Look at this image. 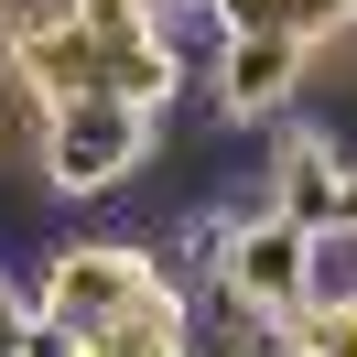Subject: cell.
I'll list each match as a JSON object with an SVG mask.
<instances>
[{"mask_svg": "<svg viewBox=\"0 0 357 357\" xmlns=\"http://www.w3.org/2000/svg\"><path fill=\"white\" fill-rule=\"evenodd\" d=\"M152 152H162L152 109H130V98H54L44 141H33V174H44V195H66V206H109Z\"/></svg>", "mask_w": 357, "mask_h": 357, "instance_id": "cell-1", "label": "cell"}, {"mask_svg": "<svg viewBox=\"0 0 357 357\" xmlns=\"http://www.w3.org/2000/svg\"><path fill=\"white\" fill-rule=\"evenodd\" d=\"M141 292H152V249H141V238H109V227L54 238V249H44V271H33V314H44V325H66V335L119 325Z\"/></svg>", "mask_w": 357, "mask_h": 357, "instance_id": "cell-2", "label": "cell"}, {"mask_svg": "<svg viewBox=\"0 0 357 357\" xmlns=\"http://www.w3.org/2000/svg\"><path fill=\"white\" fill-rule=\"evenodd\" d=\"M303 76H314V44L303 33H227L217 66L195 76L206 109L227 119V130H260V119H292L303 109Z\"/></svg>", "mask_w": 357, "mask_h": 357, "instance_id": "cell-3", "label": "cell"}, {"mask_svg": "<svg viewBox=\"0 0 357 357\" xmlns=\"http://www.w3.org/2000/svg\"><path fill=\"white\" fill-rule=\"evenodd\" d=\"M206 292H227V303H249V314H271V325H292V314L314 303V227H292V217H238V238H227V260H217V282Z\"/></svg>", "mask_w": 357, "mask_h": 357, "instance_id": "cell-4", "label": "cell"}, {"mask_svg": "<svg viewBox=\"0 0 357 357\" xmlns=\"http://www.w3.org/2000/svg\"><path fill=\"white\" fill-rule=\"evenodd\" d=\"M11 76H22L33 98H109V44H98L87 22H54V33H33L22 54H11Z\"/></svg>", "mask_w": 357, "mask_h": 357, "instance_id": "cell-5", "label": "cell"}, {"mask_svg": "<svg viewBox=\"0 0 357 357\" xmlns=\"http://www.w3.org/2000/svg\"><path fill=\"white\" fill-rule=\"evenodd\" d=\"M87 357H195V303L152 282L130 314H119V325H98V335H87Z\"/></svg>", "mask_w": 357, "mask_h": 357, "instance_id": "cell-6", "label": "cell"}, {"mask_svg": "<svg viewBox=\"0 0 357 357\" xmlns=\"http://www.w3.org/2000/svg\"><path fill=\"white\" fill-rule=\"evenodd\" d=\"M217 11V33H303V44H325L347 11L335 0H206Z\"/></svg>", "mask_w": 357, "mask_h": 357, "instance_id": "cell-7", "label": "cell"}, {"mask_svg": "<svg viewBox=\"0 0 357 357\" xmlns=\"http://www.w3.org/2000/svg\"><path fill=\"white\" fill-rule=\"evenodd\" d=\"M22 335H33V282L0 260V357H22Z\"/></svg>", "mask_w": 357, "mask_h": 357, "instance_id": "cell-8", "label": "cell"}, {"mask_svg": "<svg viewBox=\"0 0 357 357\" xmlns=\"http://www.w3.org/2000/svg\"><path fill=\"white\" fill-rule=\"evenodd\" d=\"M335 238H357V152H347V174H335Z\"/></svg>", "mask_w": 357, "mask_h": 357, "instance_id": "cell-9", "label": "cell"}, {"mask_svg": "<svg viewBox=\"0 0 357 357\" xmlns=\"http://www.w3.org/2000/svg\"><path fill=\"white\" fill-rule=\"evenodd\" d=\"M335 11H347V22H357V0H335Z\"/></svg>", "mask_w": 357, "mask_h": 357, "instance_id": "cell-10", "label": "cell"}]
</instances>
